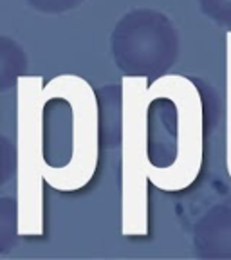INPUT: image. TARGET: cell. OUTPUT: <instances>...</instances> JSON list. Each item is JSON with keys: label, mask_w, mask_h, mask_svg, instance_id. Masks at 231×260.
<instances>
[{"label": "cell", "mask_w": 231, "mask_h": 260, "mask_svg": "<svg viewBox=\"0 0 231 260\" xmlns=\"http://www.w3.org/2000/svg\"><path fill=\"white\" fill-rule=\"evenodd\" d=\"M146 150L150 170H162L177 154V112L170 98L148 89L146 107ZM148 170V172H150Z\"/></svg>", "instance_id": "cell-6"}, {"label": "cell", "mask_w": 231, "mask_h": 260, "mask_svg": "<svg viewBox=\"0 0 231 260\" xmlns=\"http://www.w3.org/2000/svg\"><path fill=\"white\" fill-rule=\"evenodd\" d=\"M44 98L49 102L61 100L71 109V155L69 161L45 167L47 186L63 193H73L94 179L100 165V110L97 96L90 83L76 74H60L44 83Z\"/></svg>", "instance_id": "cell-3"}, {"label": "cell", "mask_w": 231, "mask_h": 260, "mask_svg": "<svg viewBox=\"0 0 231 260\" xmlns=\"http://www.w3.org/2000/svg\"><path fill=\"white\" fill-rule=\"evenodd\" d=\"M199 9L217 27L231 31V0H197Z\"/></svg>", "instance_id": "cell-11"}, {"label": "cell", "mask_w": 231, "mask_h": 260, "mask_svg": "<svg viewBox=\"0 0 231 260\" xmlns=\"http://www.w3.org/2000/svg\"><path fill=\"white\" fill-rule=\"evenodd\" d=\"M152 92L172 100L177 112V154L168 168L148 172V183L162 191H183L197 181L204 157L208 103L199 81L181 74H164L148 83Z\"/></svg>", "instance_id": "cell-4"}, {"label": "cell", "mask_w": 231, "mask_h": 260, "mask_svg": "<svg viewBox=\"0 0 231 260\" xmlns=\"http://www.w3.org/2000/svg\"><path fill=\"white\" fill-rule=\"evenodd\" d=\"M20 240L16 195L0 197V255H8Z\"/></svg>", "instance_id": "cell-10"}, {"label": "cell", "mask_w": 231, "mask_h": 260, "mask_svg": "<svg viewBox=\"0 0 231 260\" xmlns=\"http://www.w3.org/2000/svg\"><path fill=\"white\" fill-rule=\"evenodd\" d=\"M146 78L123 76L121 80V235L143 239L150 232L148 197V150H146Z\"/></svg>", "instance_id": "cell-2"}, {"label": "cell", "mask_w": 231, "mask_h": 260, "mask_svg": "<svg viewBox=\"0 0 231 260\" xmlns=\"http://www.w3.org/2000/svg\"><path fill=\"white\" fill-rule=\"evenodd\" d=\"M226 168L231 179V31L226 32Z\"/></svg>", "instance_id": "cell-12"}, {"label": "cell", "mask_w": 231, "mask_h": 260, "mask_svg": "<svg viewBox=\"0 0 231 260\" xmlns=\"http://www.w3.org/2000/svg\"><path fill=\"white\" fill-rule=\"evenodd\" d=\"M195 256L203 260H231V206L215 204L191 230Z\"/></svg>", "instance_id": "cell-7"}, {"label": "cell", "mask_w": 231, "mask_h": 260, "mask_svg": "<svg viewBox=\"0 0 231 260\" xmlns=\"http://www.w3.org/2000/svg\"><path fill=\"white\" fill-rule=\"evenodd\" d=\"M42 76H22L16 83V201L20 237L38 239L45 233L44 172L47 167L44 139Z\"/></svg>", "instance_id": "cell-1"}, {"label": "cell", "mask_w": 231, "mask_h": 260, "mask_svg": "<svg viewBox=\"0 0 231 260\" xmlns=\"http://www.w3.org/2000/svg\"><path fill=\"white\" fill-rule=\"evenodd\" d=\"M96 96L102 145L118 146L121 125V85H105L96 90Z\"/></svg>", "instance_id": "cell-8"}, {"label": "cell", "mask_w": 231, "mask_h": 260, "mask_svg": "<svg viewBox=\"0 0 231 260\" xmlns=\"http://www.w3.org/2000/svg\"><path fill=\"white\" fill-rule=\"evenodd\" d=\"M32 11L42 15H65L80 8L85 0H24Z\"/></svg>", "instance_id": "cell-13"}, {"label": "cell", "mask_w": 231, "mask_h": 260, "mask_svg": "<svg viewBox=\"0 0 231 260\" xmlns=\"http://www.w3.org/2000/svg\"><path fill=\"white\" fill-rule=\"evenodd\" d=\"M27 54L13 38L0 35V90L16 87L18 80L27 73Z\"/></svg>", "instance_id": "cell-9"}, {"label": "cell", "mask_w": 231, "mask_h": 260, "mask_svg": "<svg viewBox=\"0 0 231 260\" xmlns=\"http://www.w3.org/2000/svg\"><path fill=\"white\" fill-rule=\"evenodd\" d=\"M181 40L168 15L152 8L126 11L110 32V54L123 76H164L179 58Z\"/></svg>", "instance_id": "cell-5"}]
</instances>
